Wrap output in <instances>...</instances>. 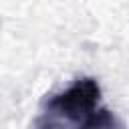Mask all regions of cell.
<instances>
[{"instance_id": "cell-1", "label": "cell", "mask_w": 129, "mask_h": 129, "mask_svg": "<svg viewBox=\"0 0 129 129\" xmlns=\"http://www.w3.org/2000/svg\"><path fill=\"white\" fill-rule=\"evenodd\" d=\"M101 87L95 79L83 77L64 91L52 95L38 119V129H62L67 125H81L97 111Z\"/></svg>"}, {"instance_id": "cell-2", "label": "cell", "mask_w": 129, "mask_h": 129, "mask_svg": "<svg viewBox=\"0 0 129 129\" xmlns=\"http://www.w3.org/2000/svg\"><path fill=\"white\" fill-rule=\"evenodd\" d=\"M77 129H127L123 121L109 109H97L91 117H87Z\"/></svg>"}]
</instances>
